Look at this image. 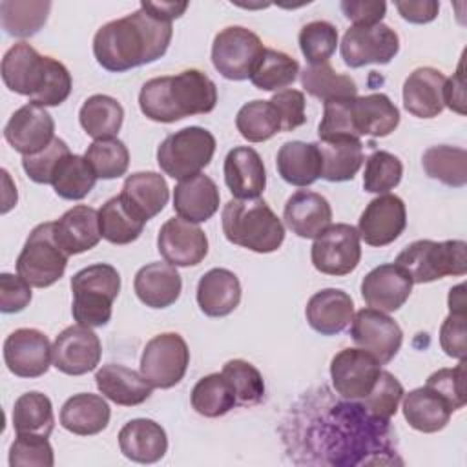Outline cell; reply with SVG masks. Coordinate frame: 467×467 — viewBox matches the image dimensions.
I'll use <instances>...</instances> for the list:
<instances>
[{
    "instance_id": "40",
    "label": "cell",
    "mask_w": 467,
    "mask_h": 467,
    "mask_svg": "<svg viewBox=\"0 0 467 467\" xmlns=\"http://www.w3.org/2000/svg\"><path fill=\"white\" fill-rule=\"evenodd\" d=\"M97 179L99 177L86 157L67 153L57 164L51 177V186L58 197L80 201L93 190Z\"/></svg>"
},
{
    "instance_id": "29",
    "label": "cell",
    "mask_w": 467,
    "mask_h": 467,
    "mask_svg": "<svg viewBox=\"0 0 467 467\" xmlns=\"http://www.w3.org/2000/svg\"><path fill=\"white\" fill-rule=\"evenodd\" d=\"M119 447L131 462L155 463L168 451V436L161 423L148 418H135L119 431Z\"/></svg>"
},
{
    "instance_id": "12",
    "label": "cell",
    "mask_w": 467,
    "mask_h": 467,
    "mask_svg": "<svg viewBox=\"0 0 467 467\" xmlns=\"http://www.w3.org/2000/svg\"><path fill=\"white\" fill-rule=\"evenodd\" d=\"M312 265L327 275H347L356 270L361 259V244L358 228L347 223L330 224L312 244Z\"/></svg>"
},
{
    "instance_id": "21",
    "label": "cell",
    "mask_w": 467,
    "mask_h": 467,
    "mask_svg": "<svg viewBox=\"0 0 467 467\" xmlns=\"http://www.w3.org/2000/svg\"><path fill=\"white\" fill-rule=\"evenodd\" d=\"M412 279L396 263L372 268L361 281V297L370 308L390 314L400 310L412 292Z\"/></svg>"
},
{
    "instance_id": "44",
    "label": "cell",
    "mask_w": 467,
    "mask_h": 467,
    "mask_svg": "<svg viewBox=\"0 0 467 467\" xmlns=\"http://www.w3.org/2000/svg\"><path fill=\"white\" fill-rule=\"evenodd\" d=\"M299 73V64L290 55L265 47L263 55L259 57L250 80L261 91H281L290 86Z\"/></svg>"
},
{
    "instance_id": "63",
    "label": "cell",
    "mask_w": 467,
    "mask_h": 467,
    "mask_svg": "<svg viewBox=\"0 0 467 467\" xmlns=\"http://www.w3.org/2000/svg\"><path fill=\"white\" fill-rule=\"evenodd\" d=\"M465 306H467V303H465V285L460 283V285L452 286L451 292H449V310L458 312V314H467Z\"/></svg>"
},
{
    "instance_id": "22",
    "label": "cell",
    "mask_w": 467,
    "mask_h": 467,
    "mask_svg": "<svg viewBox=\"0 0 467 467\" xmlns=\"http://www.w3.org/2000/svg\"><path fill=\"white\" fill-rule=\"evenodd\" d=\"M350 124L354 137H387L400 124V109L385 93L350 99Z\"/></svg>"
},
{
    "instance_id": "37",
    "label": "cell",
    "mask_w": 467,
    "mask_h": 467,
    "mask_svg": "<svg viewBox=\"0 0 467 467\" xmlns=\"http://www.w3.org/2000/svg\"><path fill=\"white\" fill-rule=\"evenodd\" d=\"M403 416L407 423L420 432L441 431L452 414L451 405L431 387L423 385L403 394Z\"/></svg>"
},
{
    "instance_id": "35",
    "label": "cell",
    "mask_w": 467,
    "mask_h": 467,
    "mask_svg": "<svg viewBox=\"0 0 467 467\" xmlns=\"http://www.w3.org/2000/svg\"><path fill=\"white\" fill-rule=\"evenodd\" d=\"M119 195L144 221H150L168 204L170 188L157 171H135L126 177Z\"/></svg>"
},
{
    "instance_id": "4",
    "label": "cell",
    "mask_w": 467,
    "mask_h": 467,
    "mask_svg": "<svg viewBox=\"0 0 467 467\" xmlns=\"http://www.w3.org/2000/svg\"><path fill=\"white\" fill-rule=\"evenodd\" d=\"M4 84L38 106H60L71 93L73 80L67 67L53 57L40 55L27 42L11 46L0 66Z\"/></svg>"
},
{
    "instance_id": "24",
    "label": "cell",
    "mask_w": 467,
    "mask_h": 467,
    "mask_svg": "<svg viewBox=\"0 0 467 467\" xmlns=\"http://www.w3.org/2000/svg\"><path fill=\"white\" fill-rule=\"evenodd\" d=\"M283 219L297 237L316 239L332 224V208L321 193L297 190L288 197L283 210Z\"/></svg>"
},
{
    "instance_id": "48",
    "label": "cell",
    "mask_w": 467,
    "mask_h": 467,
    "mask_svg": "<svg viewBox=\"0 0 467 467\" xmlns=\"http://www.w3.org/2000/svg\"><path fill=\"white\" fill-rule=\"evenodd\" d=\"M84 157L91 164L97 177L106 181L122 177L130 166V151L126 144L117 137L93 140L88 146Z\"/></svg>"
},
{
    "instance_id": "39",
    "label": "cell",
    "mask_w": 467,
    "mask_h": 467,
    "mask_svg": "<svg viewBox=\"0 0 467 467\" xmlns=\"http://www.w3.org/2000/svg\"><path fill=\"white\" fill-rule=\"evenodd\" d=\"M78 120L82 130L97 139L115 137L124 120V108L120 102L109 95H91L84 100Z\"/></svg>"
},
{
    "instance_id": "3",
    "label": "cell",
    "mask_w": 467,
    "mask_h": 467,
    "mask_svg": "<svg viewBox=\"0 0 467 467\" xmlns=\"http://www.w3.org/2000/svg\"><path fill=\"white\" fill-rule=\"evenodd\" d=\"M215 104L217 86L199 69L150 78L139 93V108L153 122L170 124L190 115H204Z\"/></svg>"
},
{
    "instance_id": "54",
    "label": "cell",
    "mask_w": 467,
    "mask_h": 467,
    "mask_svg": "<svg viewBox=\"0 0 467 467\" xmlns=\"http://www.w3.org/2000/svg\"><path fill=\"white\" fill-rule=\"evenodd\" d=\"M67 153H71L67 144L62 139L55 137L42 151H38L35 155L22 157V168L33 182L51 184V177H53L57 164Z\"/></svg>"
},
{
    "instance_id": "20",
    "label": "cell",
    "mask_w": 467,
    "mask_h": 467,
    "mask_svg": "<svg viewBox=\"0 0 467 467\" xmlns=\"http://www.w3.org/2000/svg\"><path fill=\"white\" fill-rule=\"evenodd\" d=\"M157 250L173 266H195L208 254V237L195 223L171 217L159 230Z\"/></svg>"
},
{
    "instance_id": "32",
    "label": "cell",
    "mask_w": 467,
    "mask_h": 467,
    "mask_svg": "<svg viewBox=\"0 0 467 467\" xmlns=\"http://www.w3.org/2000/svg\"><path fill=\"white\" fill-rule=\"evenodd\" d=\"M241 303V283L228 268H212L197 283V305L210 317H224Z\"/></svg>"
},
{
    "instance_id": "59",
    "label": "cell",
    "mask_w": 467,
    "mask_h": 467,
    "mask_svg": "<svg viewBox=\"0 0 467 467\" xmlns=\"http://www.w3.org/2000/svg\"><path fill=\"white\" fill-rule=\"evenodd\" d=\"M341 11L354 26H372L383 20L387 4L379 0H343Z\"/></svg>"
},
{
    "instance_id": "30",
    "label": "cell",
    "mask_w": 467,
    "mask_h": 467,
    "mask_svg": "<svg viewBox=\"0 0 467 467\" xmlns=\"http://www.w3.org/2000/svg\"><path fill=\"white\" fill-rule=\"evenodd\" d=\"M133 290L140 303L150 308H166L173 305L182 290V279L177 266L170 263H150L139 268L133 279Z\"/></svg>"
},
{
    "instance_id": "11",
    "label": "cell",
    "mask_w": 467,
    "mask_h": 467,
    "mask_svg": "<svg viewBox=\"0 0 467 467\" xmlns=\"http://www.w3.org/2000/svg\"><path fill=\"white\" fill-rule=\"evenodd\" d=\"M188 365L190 350L177 332L153 336L140 356V374L157 389L175 387L184 378Z\"/></svg>"
},
{
    "instance_id": "62",
    "label": "cell",
    "mask_w": 467,
    "mask_h": 467,
    "mask_svg": "<svg viewBox=\"0 0 467 467\" xmlns=\"http://www.w3.org/2000/svg\"><path fill=\"white\" fill-rule=\"evenodd\" d=\"M140 4L151 13H155L157 16L170 22L184 15V11L188 9V2H140Z\"/></svg>"
},
{
    "instance_id": "2",
    "label": "cell",
    "mask_w": 467,
    "mask_h": 467,
    "mask_svg": "<svg viewBox=\"0 0 467 467\" xmlns=\"http://www.w3.org/2000/svg\"><path fill=\"white\" fill-rule=\"evenodd\" d=\"M171 35V22L140 4L131 15L111 20L95 33L93 55L104 69L122 73L161 58L168 51Z\"/></svg>"
},
{
    "instance_id": "18",
    "label": "cell",
    "mask_w": 467,
    "mask_h": 467,
    "mask_svg": "<svg viewBox=\"0 0 467 467\" xmlns=\"http://www.w3.org/2000/svg\"><path fill=\"white\" fill-rule=\"evenodd\" d=\"M405 226L407 210L401 197L381 193L359 215L358 234L368 246H387L403 234Z\"/></svg>"
},
{
    "instance_id": "16",
    "label": "cell",
    "mask_w": 467,
    "mask_h": 467,
    "mask_svg": "<svg viewBox=\"0 0 467 467\" xmlns=\"http://www.w3.org/2000/svg\"><path fill=\"white\" fill-rule=\"evenodd\" d=\"M102 356L99 336L84 325L64 328L53 341V365L67 376H82L97 368Z\"/></svg>"
},
{
    "instance_id": "50",
    "label": "cell",
    "mask_w": 467,
    "mask_h": 467,
    "mask_svg": "<svg viewBox=\"0 0 467 467\" xmlns=\"http://www.w3.org/2000/svg\"><path fill=\"white\" fill-rule=\"evenodd\" d=\"M403 177L401 161L383 150L374 151L367 162L363 171V188L368 193H387L400 184Z\"/></svg>"
},
{
    "instance_id": "56",
    "label": "cell",
    "mask_w": 467,
    "mask_h": 467,
    "mask_svg": "<svg viewBox=\"0 0 467 467\" xmlns=\"http://www.w3.org/2000/svg\"><path fill=\"white\" fill-rule=\"evenodd\" d=\"M270 102L281 117V131H292L306 122L305 95L299 89H281L274 93Z\"/></svg>"
},
{
    "instance_id": "6",
    "label": "cell",
    "mask_w": 467,
    "mask_h": 467,
    "mask_svg": "<svg viewBox=\"0 0 467 467\" xmlns=\"http://www.w3.org/2000/svg\"><path fill=\"white\" fill-rule=\"evenodd\" d=\"M71 292L73 319L89 328L104 327L120 292V274L108 263L89 265L71 277Z\"/></svg>"
},
{
    "instance_id": "27",
    "label": "cell",
    "mask_w": 467,
    "mask_h": 467,
    "mask_svg": "<svg viewBox=\"0 0 467 467\" xmlns=\"http://www.w3.org/2000/svg\"><path fill=\"white\" fill-rule=\"evenodd\" d=\"M219 188L204 173L182 179L173 188V210L190 223H204L219 210Z\"/></svg>"
},
{
    "instance_id": "26",
    "label": "cell",
    "mask_w": 467,
    "mask_h": 467,
    "mask_svg": "<svg viewBox=\"0 0 467 467\" xmlns=\"http://www.w3.org/2000/svg\"><path fill=\"white\" fill-rule=\"evenodd\" d=\"M305 316L316 332L321 336H334L352 323L354 301L339 288H323L308 299Z\"/></svg>"
},
{
    "instance_id": "42",
    "label": "cell",
    "mask_w": 467,
    "mask_h": 467,
    "mask_svg": "<svg viewBox=\"0 0 467 467\" xmlns=\"http://www.w3.org/2000/svg\"><path fill=\"white\" fill-rule=\"evenodd\" d=\"M11 418L16 434L49 436L55 427L51 400L36 390L26 392L15 401Z\"/></svg>"
},
{
    "instance_id": "53",
    "label": "cell",
    "mask_w": 467,
    "mask_h": 467,
    "mask_svg": "<svg viewBox=\"0 0 467 467\" xmlns=\"http://www.w3.org/2000/svg\"><path fill=\"white\" fill-rule=\"evenodd\" d=\"M55 454L47 436L40 434H16L15 441L9 447V465H36V467H53Z\"/></svg>"
},
{
    "instance_id": "1",
    "label": "cell",
    "mask_w": 467,
    "mask_h": 467,
    "mask_svg": "<svg viewBox=\"0 0 467 467\" xmlns=\"http://www.w3.org/2000/svg\"><path fill=\"white\" fill-rule=\"evenodd\" d=\"M306 423L308 451L328 465H392L403 463L396 449V434L389 420L370 414L361 401H330L312 407Z\"/></svg>"
},
{
    "instance_id": "43",
    "label": "cell",
    "mask_w": 467,
    "mask_h": 467,
    "mask_svg": "<svg viewBox=\"0 0 467 467\" xmlns=\"http://www.w3.org/2000/svg\"><path fill=\"white\" fill-rule=\"evenodd\" d=\"M425 173L447 186L462 188L467 184V151L456 146H431L421 157Z\"/></svg>"
},
{
    "instance_id": "51",
    "label": "cell",
    "mask_w": 467,
    "mask_h": 467,
    "mask_svg": "<svg viewBox=\"0 0 467 467\" xmlns=\"http://www.w3.org/2000/svg\"><path fill=\"white\" fill-rule=\"evenodd\" d=\"M235 390L239 405H257L265 398V381L261 372L244 359H230L221 370Z\"/></svg>"
},
{
    "instance_id": "15",
    "label": "cell",
    "mask_w": 467,
    "mask_h": 467,
    "mask_svg": "<svg viewBox=\"0 0 467 467\" xmlns=\"http://www.w3.org/2000/svg\"><path fill=\"white\" fill-rule=\"evenodd\" d=\"M350 337L359 348H365L381 365H385L398 354L403 341V332L390 316L368 306L354 314L350 323Z\"/></svg>"
},
{
    "instance_id": "25",
    "label": "cell",
    "mask_w": 467,
    "mask_h": 467,
    "mask_svg": "<svg viewBox=\"0 0 467 467\" xmlns=\"http://www.w3.org/2000/svg\"><path fill=\"white\" fill-rule=\"evenodd\" d=\"M224 182L235 199H257L266 186L261 155L250 146H237L226 153Z\"/></svg>"
},
{
    "instance_id": "19",
    "label": "cell",
    "mask_w": 467,
    "mask_h": 467,
    "mask_svg": "<svg viewBox=\"0 0 467 467\" xmlns=\"http://www.w3.org/2000/svg\"><path fill=\"white\" fill-rule=\"evenodd\" d=\"M4 139L24 157L35 155L55 139V120L44 106L27 102L20 106L7 120Z\"/></svg>"
},
{
    "instance_id": "17",
    "label": "cell",
    "mask_w": 467,
    "mask_h": 467,
    "mask_svg": "<svg viewBox=\"0 0 467 467\" xmlns=\"http://www.w3.org/2000/svg\"><path fill=\"white\" fill-rule=\"evenodd\" d=\"M53 345L36 328H16L4 341V361L18 378H40L49 370Z\"/></svg>"
},
{
    "instance_id": "23",
    "label": "cell",
    "mask_w": 467,
    "mask_h": 467,
    "mask_svg": "<svg viewBox=\"0 0 467 467\" xmlns=\"http://www.w3.org/2000/svg\"><path fill=\"white\" fill-rule=\"evenodd\" d=\"M447 77L436 67H418L403 82V106L418 119L438 117L443 108Z\"/></svg>"
},
{
    "instance_id": "55",
    "label": "cell",
    "mask_w": 467,
    "mask_h": 467,
    "mask_svg": "<svg viewBox=\"0 0 467 467\" xmlns=\"http://www.w3.org/2000/svg\"><path fill=\"white\" fill-rule=\"evenodd\" d=\"M465 359L454 368H440L427 378V387L436 390L454 410L463 409L465 405Z\"/></svg>"
},
{
    "instance_id": "28",
    "label": "cell",
    "mask_w": 467,
    "mask_h": 467,
    "mask_svg": "<svg viewBox=\"0 0 467 467\" xmlns=\"http://www.w3.org/2000/svg\"><path fill=\"white\" fill-rule=\"evenodd\" d=\"M55 239L67 255H77L95 248L102 237L99 212L91 206L78 204L67 210L53 223Z\"/></svg>"
},
{
    "instance_id": "52",
    "label": "cell",
    "mask_w": 467,
    "mask_h": 467,
    "mask_svg": "<svg viewBox=\"0 0 467 467\" xmlns=\"http://www.w3.org/2000/svg\"><path fill=\"white\" fill-rule=\"evenodd\" d=\"M403 394H405V390H403V385L400 383V379L394 374H390L389 370H381L372 390L359 401L370 414L390 421V418L398 412V405H400Z\"/></svg>"
},
{
    "instance_id": "7",
    "label": "cell",
    "mask_w": 467,
    "mask_h": 467,
    "mask_svg": "<svg viewBox=\"0 0 467 467\" xmlns=\"http://www.w3.org/2000/svg\"><path fill=\"white\" fill-rule=\"evenodd\" d=\"M465 241L420 239L407 244L396 257V265L407 270L412 283L423 285L445 275H465Z\"/></svg>"
},
{
    "instance_id": "60",
    "label": "cell",
    "mask_w": 467,
    "mask_h": 467,
    "mask_svg": "<svg viewBox=\"0 0 467 467\" xmlns=\"http://www.w3.org/2000/svg\"><path fill=\"white\" fill-rule=\"evenodd\" d=\"M394 5L401 18L410 24H429L440 11V4L436 0H398Z\"/></svg>"
},
{
    "instance_id": "47",
    "label": "cell",
    "mask_w": 467,
    "mask_h": 467,
    "mask_svg": "<svg viewBox=\"0 0 467 467\" xmlns=\"http://www.w3.org/2000/svg\"><path fill=\"white\" fill-rule=\"evenodd\" d=\"M235 126L248 142H265L281 131V117L270 100H252L237 111Z\"/></svg>"
},
{
    "instance_id": "33",
    "label": "cell",
    "mask_w": 467,
    "mask_h": 467,
    "mask_svg": "<svg viewBox=\"0 0 467 467\" xmlns=\"http://www.w3.org/2000/svg\"><path fill=\"white\" fill-rule=\"evenodd\" d=\"M109 405L104 396L80 392L66 400L60 409V425L77 436H93L109 423Z\"/></svg>"
},
{
    "instance_id": "41",
    "label": "cell",
    "mask_w": 467,
    "mask_h": 467,
    "mask_svg": "<svg viewBox=\"0 0 467 467\" xmlns=\"http://www.w3.org/2000/svg\"><path fill=\"white\" fill-rule=\"evenodd\" d=\"M192 407L204 418H219L237 405L235 390L223 372L201 378L192 389Z\"/></svg>"
},
{
    "instance_id": "46",
    "label": "cell",
    "mask_w": 467,
    "mask_h": 467,
    "mask_svg": "<svg viewBox=\"0 0 467 467\" xmlns=\"http://www.w3.org/2000/svg\"><path fill=\"white\" fill-rule=\"evenodd\" d=\"M51 9V2H0V22L7 35L16 38H27L40 31L46 24Z\"/></svg>"
},
{
    "instance_id": "38",
    "label": "cell",
    "mask_w": 467,
    "mask_h": 467,
    "mask_svg": "<svg viewBox=\"0 0 467 467\" xmlns=\"http://www.w3.org/2000/svg\"><path fill=\"white\" fill-rule=\"evenodd\" d=\"M102 237L111 244H130L139 239L146 221L133 212L120 195L111 197L99 210Z\"/></svg>"
},
{
    "instance_id": "14",
    "label": "cell",
    "mask_w": 467,
    "mask_h": 467,
    "mask_svg": "<svg viewBox=\"0 0 467 467\" xmlns=\"http://www.w3.org/2000/svg\"><path fill=\"white\" fill-rule=\"evenodd\" d=\"M381 372V363L365 348H343L330 361L334 390L343 400L365 398Z\"/></svg>"
},
{
    "instance_id": "49",
    "label": "cell",
    "mask_w": 467,
    "mask_h": 467,
    "mask_svg": "<svg viewBox=\"0 0 467 467\" xmlns=\"http://www.w3.org/2000/svg\"><path fill=\"white\" fill-rule=\"evenodd\" d=\"M299 47L310 66L328 62L337 47V29L327 20H314L301 27Z\"/></svg>"
},
{
    "instance_id": "5",
    "label": "cell",
    "mask_w": 467,
    "mask_h": 467,
    "mask_svg": "<svg viewBox=\"0 0 467 467\" xmlns=\"http://www.w3.org/2000/svg\"><path fill=\"white\" fill-rule=\"evenodd\" d=\"M224 237L257 254L275 252L285 241V226L263 199H230L221 213Z\"/></svg>"
},
{
    "instance_id": "8",
    "label": "cell",
    "mask_w": 467,
    "mask_h": 467,
    "mask_svg": "<svg viewBox=\"0 0 467 467\" xmlns=\"http://www.w3.org/2000/svg\"><path fill=\"white\" fill-rule=\"evenodd\" d=\"M215 137L201 126H188L168 135L157 148V164L177 181L201 173L213 159Z\"/></svg>"
},
{
    "instance_id": "10",
    "label": "cell",
    "mask_w": 467,
    "mask_h": 467,
    "mask_svg": "<svg viewBox=\"0 0 467 467\" xmlns=\"http://www.w3.org/2000/svg\"><path fill=\"white\" fill-rule=\"evenodd\" d=\"M263 51L265 46L254 31L243 26H230L221 29L213 38L212 64L228 80H246Z\"/></svg>"
},
{
    "instance_id": "45",
    "label": "cell",
    "mask_w": 467,
    "mask_h": 467,
    "mask_svg": "<svg viewBox=\"0 0 467 467\" xmlns=\"http://www.w3.org/2000/svg\"><path fill=\"white\" fill-rule=\"evenodd\" d=\"M301 86L306 93L323 102L358 97L356 82L348 75L336 73L328 62L305 67L301 71Z\"/></svg>"
},
{
    "instance_id": "9",
    "label": "cell",
    "mask_w": 467,
    "mask_h": 467,
    "mask_svg": "<svg viewBox=\"0 0 467 467\" xmlns=\"http://www.w3.org/2000/svg\"><path fill=\"white\" fill-rule=\"evenodd\" d=\"M69 255L55 239L53 223L35 226L16 259V272L31 286L47 288L66 272Z\"/></svg>"
},
{
    "instance_id": "34",
    "label": "cell",
    "mask_w": 467,
    "mask_h": 467,
    "mask_svg": "<svg viewBox=\"0 0 467 467\" xmlns=\"http://www.w3.org/2000/svg\"><path fill=\"white\" fill-rule=\"evenodd\" d=\"M317 148L321 155V177L328 182L352 181L365 161L363 144L354 137L319 139Z\"/></svg>"
},
{
    "instance_id": "58",
    "label": "cell",
    "mask_w": 467,
    "mask_h": 467,
    "mask_svg": "<svg viewBox=\"0 0 467 467\" xmlns=\"http://www.w3.org/2000/svg\"><path fill=\"white\" fill-rule=\"evenodd\" d=\"M465 319H467V314L451 312L440 327V345L449 358L465 359V352H467Z\"/></svg>"
},
{
    "instance_id": "57",
    "label": "cell",
    "mask_w": 467,
    "mask_h": 467,
    "mask_svg": "<svg viewBox=\"0 0 467 467\" xmlns=\"http://www.w3.org/2000/svg\"><path fill=\"white\" fill-rule=\"evenodd\" d=\"M31 285L20 275L0 274V310L4 314L22 312L31 303Z\"/></svg>"
},
{
    "instance_id": "36",
    "label": "cell",
    "mask_w": 467,
    "mask_h": 467,
    "mask_svg": "<svg viewBox=\"0 0 467 467\" xmlns=\"http://www.w3.org/2000/svg\"><path fill=\"white\" fill-rule=\"evenodd\" d=\"M277 173L292 186H310L321 177V155L316 142L288 140L275 157Z\"/></svg>"
},
{
    "instance_id": "31",
    "label": "cell",
    "mask_w": 467,
    "mask_h": 467,
    "mask_svg": "<svg viewBox=\"0 0 467 467\" xmlns=\"http://www.w3.org/2000/svg\"><path fill=\"white\" fill-rule=\"evenodd\" d=\"M95 383L104 398L122 407L144 403L153 389L140 372L117 363L102 365L95 374Z\"/></svg>"
},
{
    "instance_id": "13",
    "label": "cell",
    "mask_w": 467,
    "mask_h": 467,
    "mask_svg": "<svg viewBox=\"0 0 467 467\" xmlns=\"http://www.w3.org/2000/svg\"><path fill=\"white\" fill-rule=\"evenodd\" d=\"M400 51V36L387 24L350 26L341 40V58L348 67L389 64Z\"/></svg>"
},
{
    "instance_id": "61",
    "label": "cell",
    "mask_w": 467,
    "mask_h": 467,
    "mask_svg": "<svg viewBox=\"0 0 467 467\" xmlns=\"http://www.w3.org/2000/svg\"><path fill=\"white\" fill-rule=\"evenodd\" d=\"M465 80H463V60L458 64V71L445 80L443 88V102L449 109L458 115H465Z\"/></svg>"
}]
</instances>
